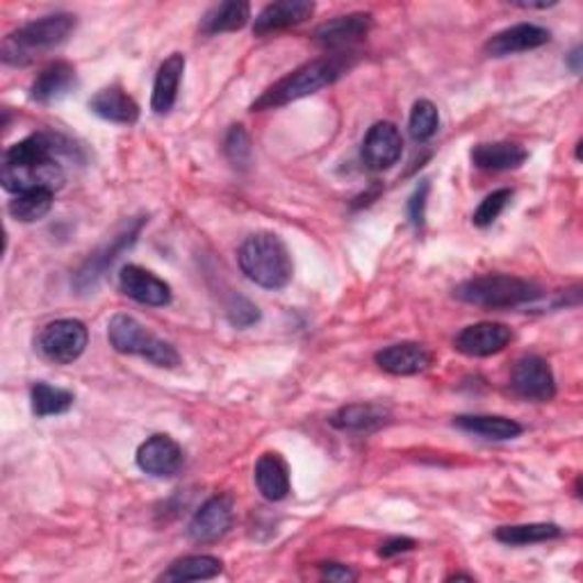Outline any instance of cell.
Masks as SVG:
<instances>
[{
	"instance_id": "obj_6",
	"label": "cell",
	"mask_w": 583,
	"mask_h": 583,
	"mask_svg": "<svg viewBox=\"0 0 583 583\" xmlns=\"http://www.w3.org/2000/svg\"><path fill=\"white\" fill-rule=\"evenodd\" d=\"M108 338L114 351L125 355H142L151 365L174 370L180 365V355L174 344L146 331L131 315H114L108 323Z\"/></svg>"
},
{
	"instance_id": "obj_16",
	"label": "cell",
	"mask_w": 583,
	"mask_h": 583,
	"mask_svg": "<svg viewBox=\"0 0 583 583\" xmlns=\"http://www.w3.org/2000/svg\"><path fill=\"white\" fill-rule=\"evenodd\" d=\"M552 35L549 30L536 23H517L506 30H499L497 35H493L488 42H485L483 51L491 57H508L517 53H527L544 46Z\"/></svg>"
},
{
	"instance_id": "obj_17",
	"label": "cell",
	"mask_w": 583,
	"mask_h": 583,
	"mask_svg": "<svg viewBox=\"0 0 583 583\" xmlns=\"http://www.w3.org/2000/svg\"><path fill=\"white\" fill-rule=\"evenodd\" d=\"M78 85V74L72 62H51L44 67L37 78L30 85V99L40 106H51L55 101H62L64 96L72 94Z\"/></svg>"
},
{
	"instance_id": "obj_29",
	"label": "cell",
	"mask_w": 583,
	"mask_h": 583,
	"mask_svg": "<svg viewBox=\"0 0 583 583\" xmlns=\"http://www.w3.org/2000/svg\"><path fill=\"white\" fill-rule=\"evenodd\" d=\"M495 538L510 547H525V544H538L563 538V529L552 522H534V525H513V527H499L495 531Z\"/></svg>"
},
{
	"instance_id": "obj_4",
	"label": "cell",
	"mask_w": 583,
	"mask_h": 583,
	"mask_svg": "<svg viewBox=\"0 0 583 583\" xmlns=\"http://www.w3.org/2000/svg\"><path fill=\"white\" fill-rule=\"evenodd\" d=\"M242 274L265 289H283L289 285L295 265L285 242L274 233H255L246 238L238 251Z\"/></svg>"
},
{
	"instance_id": "obj_33",
	"label": "cell",
	"mask_w": 583,
	"mask_h": 583,
	"mask_svg": "<svg viewBox=\"0 0 583 583\" xmlns=\"http://www.w3.org/2000/svg\"><path fill=\"white\" fill-rule=\"evenodd\" d=\"M223 153L231 160V165L238 169H246L251 165V140L242 125H233L223 142Z\"/></svg>"
},
{
	"instance_id": "obj_18",
	"label": "cell",
	"mask_w": 583,
	"mask_h": 583,
	"mask_svg": "<svg viewBox=\"0 0 583 583\" xmlns=\"http://www.w3.org/2000/svg\"><path fill=\"white\" fill-rule=\"evenodd\" d=\"M374 361L383 372L393 374V376H415V374L427 372L433 359L425 344L399 342V344H391V346L376 351Z\"/></svg>"
},
{
	"instance_id": "obj_30",
	"label": "cell",
	"mask_w": 583,
	"mask_h": 583,
	"mask_svg": "<svg viewBox=\"0 0 583 583\" xmlns=\"http://www.w3.org/2000/svg\"><path fill=\"white\" fill-rule=\"evenodd\" d=\"M53 194L51 189H30V191H21L14 197V201H10L8 212L12 219L21 221V223H32V221H40L44 219L51 208H53Z\"/></svg>"
},
{
	"instance_id": "obj_15",
	"label": "cell",
	"mask_w": 583,
	"mask_h": 583,
	"mask_svg": "<svg viewBox=\"0 0 583 583\" xmlns=\"http://www.w3.org/2000/svg\"><path fill=\"white\" fill-rule=\"evenodd\" d=\"M138 468L155 479L176 476L183 468V449L169 436H151L138 449Z\"/></svg>"
},
{
	"instance_id": "obj_31",
	"label": "cell",
	"mask_w": 583,
	"mask_h": 583,
	"mask_svg": "<svg viewBox=\"0 0 583 583\" xmlns=\"http://www.w3.org/2000/svg\"><path fill=\"white\" fill-rule=\"evenodd\" d=\"M440 128V112L438 108L427 101V99H419L413 110H410V119H408V133L415 142H429Z\"/></svg>"
},
{
	"instance_id": "obj_25",
	"label": "cell",
	"mask_w": 583,
	"mask_h": 583,
	"mask_svg": "<svg viewBox=\"0 0 583 583\" xmlns=\"http://www.w3.org/2000/svg\"><path fill=\"white\" fill-rule=\"evenodd\" d=\"M255 485L267 502H283L289 495V470L278 453H263L255 463Z\"/></svg>"
},
{
	"instance_id": "obj_10",
	"label": "cell",
	"mask_w": 583,
	"mask_h": 583,
	"mask_svg": "<svg viewBox=\"0 0 583 583\" xmlns=\"http://www.w3.org/2000/svg\"><path fill=\"white\" fill-rule=\"evenodd\" d=\"M231 525H233V497L215 495L194 513L187 527V536L197 544H212L229 534Z\"/></svg>"
},
{
	"instance_id": "obj_36",
	"label": "cell",
	"mask_w": 583,
	"mask_h": 583,
	"mask_svg": "<svg viewBox=\"0 0 583 583\" xmlns=\"http://www.w3.org/2000/svg\"><path fill=\"white\" fill-rule=\"evenodd\" d=\"M415 540L413 538H406V536H397V538H391L385 540L378 549V557L381 559H393V557H399V554H406L410 552V549H415Z\"/></svg>"
},
{
	"instance_id": "obj_27",
	"label": "cell",
	"mask_w": 583,
	"mask_h": 583,
	"mask_svg": "<svg viewBox=\"0 0 583 583\" xmlns=\"http://www.w3.org/2000/svg\"><path fill=\"white\" fill-rule=\"evenodd\" d=\"M223 572V563L217 557L197 554V557H185L169 565L167 572L160 574V581L167 583H180V581H208Z\"/></svg>"
},
{
	"instance_id": "obj_22",
	"label": "cell",
	"mask_w": 583,
	"mask_h": 583,
	"mask_svg": "<svg viewBox=\"0 0 583 583\" xmlns=\"http://www.w3.org/2000/svg\"><path fill=\"white\" fill-rule=\"evenodd\" d=\"M529 153L522 144L515 142H493V144H476L472 148V165L481 172H513L520 169L527 162Z\"/></svg>"
},
{
	"instance_id": "obj_35",
	"label": "cell",
	"mask_w": 583,
	"mask_h": 583,
	"mask_svg": "<svg viewBox=\"0 0 583 583\" xmlns=\"http://www.w3.org/2000/svg\"><path fill=\"white\" fill-rule=\"evenodd\" d=\"M229 319H231L233 327L246 329V327H251V323L261 319V312H257V306H253L249 299L233 297V301L229 306Z\"/></svg>"
},
{
	"instance_id": "obj_38",
	"label": "cell",
	"mask_w": 583,
	"mask_h": 583,
	"mask_svg": "<svg viewBox=\"0 0 583 583\" xmlns=\"http://www.w3.org/2000/svg\"><path fill=\"white\" fill-rule=\"evenodd\" d=\"M568 64H570V69L574 72V74H579L581 72V48L576 46L572 53H570V57H568Z\"/></svg>"
},
{
	"instance_id": "obj_23",
	"label": "cell",
	"mask_w": 583,
	"mask_h": 583,
	"mask_svg": "<svg viewBox=\"0 0 583 583\" xmlns=\"http://www.w3.org/2000/svg\"><path fill=\"white\" fill-rule=\"evenodd\" d=\"M89 110L103 121L119 125H133L140 121V106L119 85H110L96 94L89 101Z\"/></svg>"
},
{
	"instance_id": "obj_8",
	"label": "cell",
	"mask_w": 583,
	"mask_h": 583,
	"mask_svg": "<svg viewBox=\"0 0 583 583\" xmlns=\"http://www.w3.org/2000/svg\"><path fill=\"white\" fill-rule=\"evenodd\" d=\"M510 387L513 393L525 402L547 404L557 397L554 372L549 367V363L536 353L522 355V359L513 365Z\"/></svg>"
},
{
	"instance_id": "obj_20",
	"label": "cell",
	"mask_w": 583,
	"mask_h": 583,
	"mask_svg": "<svg viewBox=\"0 0 583 583\" xmlns=\"http://www.w3.org/2000/svg\"><path fill=\"white\" fill-rule=\"evenodd\" d=\"M312 14H315V3H308V0H280V3H270L255 16L253 35L255 37L272 35V32L308 21Z\"/></svg>"
},
{
	"instance_id": "obj_13",
	"label": "cell",
	"mask_w": 583,
	"mask_h": 583,
	"mask_svg": "<svg viewBox=\"0 0 583 583\" xmlns=\"http://www.w3.org/2000/svg\"><path fill=\"white\" fill-rule=\"evenodd\" d=\"M372 25H374V16L370 12H353V14L336 16L327 23H321L312 32V40L321 48L333 51V53H344V48L367 37Z\"/></svg>"
},
{
	"instance_id": "obj_11",
	"label": "cell",
	"mask_w": 583,
	"mask_h": 583,
	"mask_svg": "<svg viewBox=\"0 0 583 583\" xmlns=\"http://www.w3.org/2000/svg\"><path fill=\"white\" fill-rule=\"evenodd\" d=\"M404 153V138L391 121L374 123L363 140V162L372 172L393 169Z\"/></svg>"
},
{
	"instance_id": "obj_37",
	"label": "cell",
	"mask_w": 583,
	"mask_h": 583,
	"mask_svg": "<svg viewBox=\"0 0 583 583\" xmlns=\"http://www.w3.org/2000/svg\"><path fill=\"white\" fill-rule=\"evenodd\" d=\"M319 572H321L323 579L338 581V583L355 581V572H353L349 565H342V563H321V565H319Z\"/></svg>"
},
{
	"instance_id": "obj_26",
	"label": "cell",
	"mask_w": 583,
	"mask_h": 583,
	"mask_svg": "<svg viewBox=\"0 0 583 583\" xmlns=\"http://www.w3.org/2000/svg\"><path fill=\"white\" fill-rule=\"evenodd\" d=\"M251 19V6L244 0H226V3L212 6L201 19V35L215 37L221 32H235L242 30Z\"/></svg>"
},
{
	"instance_id": "obj_28",
	"label": "cell",
	"mask_w": 583,
	"mask_h": 583,
	"mask_svg": "<svg viewBox=\"0 0 583 583\" xmlns=\"http://www.w3.org/2000/svg\"><path fill=\"white\" fill-rule=\"evenodd\" d=\"M30 402H32V413H35L40 419L53 417V415H64L74 408V393L64 391V387L48 385L44 381L32 385L30 391Z\"/></svg>"
},
{
	"instance_id": "obj_12",
	"label": "cell",
	"mask_w": 583,
	"mask_h": 583,
	"mask_svg": "<svg viewBox=\"0 0 583 583\" xmlns=\"http://www.w3.org/2000/svg\"><path fill=\"white\" fill-rule=\"evenodd\" d=\"M513 340V331L506 323L499 321H479L472 327H465L457 340H453V349L470 359H488L504 351Z\"/></svg>"
},
{
	"instance_id": "obj_3",
	"label": "cell",
	"mask_w": 583,
	"mask_h": 583,
	"mask_svg": "<svg viewBox=\"0 0 583 583\" xmlns=\"http://www.w3.org/2000/svg\"><path fill=\"white\" fill-rule=\"evenodd\" d=\"M78 19L69 12H57L30 21L10 32L0 48V57L8 67H30L44 55L57 51L76 32Z\"/></svg>"
},
{
	"instance_id": "obj_19",
	"label": "cell",
	"mask_w": 583,
	"mask_h": 583,
	"mask_svg": "<svg viewBox=\"0 0 583 583\" xmlns=\"http://www.w3.org/2000/svg\"><path fill=\"white\" fill-rule=\"evenodd\" d=\"M391 419H393V410L387 406L361 402V404H349L336 410L329 417V425L346 433H374L383 429L385 425H391Z\"/></svg>"
},
{
	"instance_id": "obj_1",
	"label": "cell",
	"mask_w": 583,
	"mask_h": 583,
	"mask_svg": "<svg viewBox=\"0 0 583 583\" xmlns=\"http://www.w3.org/2000/svg\"><path fill=\"white\" fill-rule=\"evenodd\" d=\"M59 153L72 155V146L64 144L62 138L51 133H35L6 151L3 167H0V183L12 194L30 189H62L64 167Z\"/></svg>"
},
{
	"instance_id": "obj_2",
	"label": "cell",
	"mask_w": 583,
	"mask_h": 583,
	"mask_svg": "<svg viewBox=\"0 0 583 583\" xmlns=\"http://www.w3.org/2000/svg\"><path fill=\"white\" fill-rule=\"evenodd\" d=\"M353 67V59L349 53H333L323 55L317 59H310L301 64L299 69L287 74L278 82H274L261 99H257L251 110L263 112V110H276L287 103H295L299 99H306L310 94H317L319 89L333 85L340 80L349 69Z\"/></svg>"
},
{
	"instance_id": "obj_14",
	"label": "cell",
	"mask_w": 583,
	"mask_h": 583,
	"mask_svg": "<svg viewBox=\"0 0 583 583\" xmlns=\"http://www.w3.org/2000/svg\"><path fill=\"white\" fill-rule=\"evenodd\" d=\"M119 289L128 299H133L142 306L151 308H165L172 304V287L153 272L140 265H125L119 272Z\"/></svg>"
},
{
	"instance_id": "obj_24",
	"label": "cell",
	"mask_w": 583,
	"mask_h": 583,
	"mask_svg": "<svg viewBox=\"0 0 583 583\" xmlns=\"http://www.w3.org/2000/svg\"><path fill=\"white\" fill-rule=\"evenodd\" d=\"M453 427H459L465 433L481 436L485 440L506 442L522 436V425H517L515 419L502 417V415H459L453 419Z\"/></svg>"
},
{
	"instance_id": "obj_9",
	"label": "cell",
	"mask_w": 583,
	"mask_h": 583,
	"mask_svg": "<svg viewBox=\"0 0 583 583\" xmlns=\"http://www.w3.org/2000/svg\"><path fill=\"white\" fill-rule=\"evenodd\" d=\"M144 223H146V217H138L133 223H128L117 238H112L110 244H106L103 249L96 251L89 257V261L78 270V274L74 278L76 289L78 292H89V289H94L96 285H99L101 278L106 276L108 267H112V263L117 261V257L125 249H131L138 242V238H140V233L144 229Z\"/></svg>"
},
{
	"instance_id": "obj_34",
	"label": "cell",
	"mask_w": 583,
	"mask_h": 583,
	"mask_svg": "<svg viewBox=\"0 0 583 583\" xmlns=\"http://www.w3.org/2000/svg\"><path fill=\"white\" fill-rule=\"evenodd\" d=\"M429 180H422L415 191L410 194V199H408V217L413 221L415 229H422L425 226V215H427V199H429Z\"/></svg>"
},
{
	"instance_id": "obj_32",
	"label": "cell",
	"mask_w": 583,
	"mask_h": 583,
	"mask_svg": "<svg viewBox=\"0 0 583 583\" xmlns=\"http://www.w3.org/2000/svg\"><path fill=\"white\" fill-rule=\"evenodd\" d=\"M510 201H513V189H508V187L495 189L493 194H488V197L481 201V206L472 215V223L479 226V229H488V226H493L499 219V215L508 208Z\"/></svg>"
},
{
	"instance_id": "obj_5",
	"label": "cell",
	"mask_w": 583,
	"mask_h": 583,
	"mask_svg": "<svg viewBox=\"0 0 583 583\" xmlns=\"http://www.w3.org/2000/svg\"><path fill=\"white\" fill-rule=\"evenodd\" d=\"M453 297L476 308L513 310L538 301L542 297V289L531 280L510 274H485L461 283L453 289Z\"/></svg>"
},
{
	"instance_id": "obj_7",
	"label": "cell",
	"mask_w": 583,
	"mask_h": 583,
	"mask_svg": "<svg viewBox=\"0 0 583 583\" xmlns=\"http://www.w3.org/2000/svg\"><path fill=\"white\" fill-rule=\"evenodd\" d=\"M89 331L80 319H55L40 331L37 351L55 365H72L85 353Z\"/></svg>"
},
{
	"instance_id": "obj_21",
	"label": "cell",
	"mask_w": 583,
	"mask_h": 583,
	"mask_svg": "<svg viewBox=\"0 0 583 583\" xmlns=\"http://www.w3.org/2000/svg\"><path fill=\"white\" fill-rule=\"evenodd\" d=\"M183 74H185L183 53H172L165 62L160 64V69L155 74V82H153V94H151V110L155 114H169L174 110Z\"/></svg>"
}]
</instances>
